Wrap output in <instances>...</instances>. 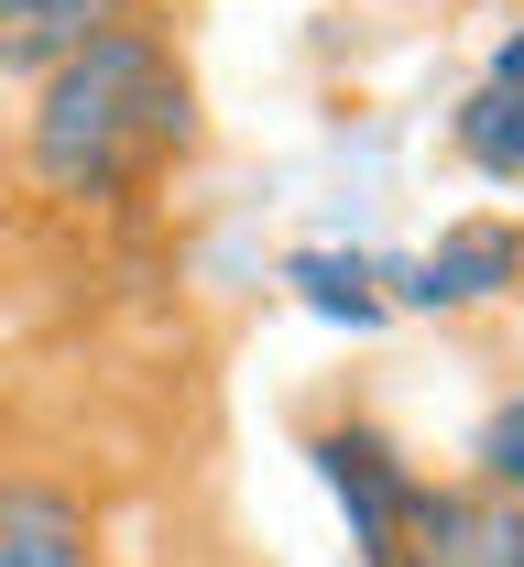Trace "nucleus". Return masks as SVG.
Returning a JSON list of instances; mask_svg holds the SVG:
<instances>
[{
	"label": "nucleus",
	"instance_id": "3",
	"mask_svg": "<svg viewBox=\"0 0 524 567\" xmlns=\"http://www.w3.org/2000/svg\"><path fill=\"white\" fill-rule=\"evenodd\" d=\"M306 458H317V481H328V502H339L361 567H393L404 524H415V492H427V470L404 458V436L372 425V415H317L306 425Z\"/></svg>",
	"mask_w": 524,
	"mask_h": 567
},
{
	"label": "nucleus",
	"instance_id": "4",
	"mask_svg": "<svg viewBox=\"0 0 524 567\" xmlns=\"http://www.w3.org/2000/svg\"><path fill=\"white\" fill-rule=\"evenodd\" d=\"M524 295V218L470 208L449 218L415 262H393V306H427V317H470V306H503Z\"/></svg>",
	"mask_w": 524,
	"mask_h": 567
},
{
	"label": "nucleus",
	"instance_id": "7",
	"mask_svg": "<svg viewBox=\"0 0 524 567\" xmlns=\"http://www.w3.org/2000/svg\"><path fill=\"white\" fill-rule=\"evenodd\" d=\"M132 0H0V87H33L55 76L76 44H99Z\"/></svg>",
	"mask_w": 524,
	"mask_h": 567
},
{
	"label": "nucleus",
	"instance_id": "6",
	"mask_svg": "<svg viewBox=\"0 0 524 567\" xmlns=\"http://www.w3.org/2000/svg\"><path fill=\"white\" fill-rule=\"evenodd\" d=\"M449 142H459V164H470L481 186H524V33L492 55V76L459 99Z\"/></svg>",
	"mask_w": 524,
	"mask_h": 567
},
{
	"label": "nucleus",
	"instance_id": "8",
	"mask_svg": "<svg viewBox=\"0 0 524 567\" xmlns=\"http://www.w3.org/2000/svg\"><path fill=\"white\" fill-rule=\"evenodd\" d=\"M285 284L317 317H339V328H382L393 317V262H372V251H296Z\"/></svg>",
	"mask_w": 524,
	"mask_h": 567
},
{
	"label": "nucleus",
	"instance_id": "5",
	"mask_svg": "<svg viewBox=\"0 0 524 567\" xmlns=\"http://www.w3.org/2000/svg\"><path fill=\"white\" fill-rule=\"evenodd\" d=\"M393 567H524V502L503 492V481H481V470L427 481Z\"/></svg>",
	"mask_w": 524,
	"mask_h": 567
},
{
	"label": "nucleus",
	"instance_id": "9",
	"mask_svg": "<svg viewBox=\"0 0 524 567\" xmlns=\"http://www.w3.org/2000/svg\"><path fill=\"white\" fill-rule=\"evenodd\" d=\"M470 470H481V481H503V492L524 502V393H514V404H492L481 447H470Z\"/></svg>",
	"mask_w": 524,
	"mask_h": 567
},
{
	"label": "nucleus",
	"instance_id": "1",
	"mask_svg": "<svg viewBox=\"0 0 524 567\" xmlns=\"http://www.w3.org/2000/svg\"><path fill=\"white\" fill-rule=\"evenodd\" d=\"M208 153V87L175 0H132L99 44L22 87L0 132V197L22 229L66 251H121L175 208V186Z\"/></svg>",
	"mask_w": 524,
	"mask_h": 567
},
{
	"label": "nucleus",
	"instance_id": "2",
	"mask_svg": "<svg viewBox=\"0 0 524 567\" xmlns=\"http://www.w3.org/2000/svg\"><path fill=\"white\" fill-rule=\"evenodd\" d=\"M0 567H132L121 470L76 436H0Z\"/></svg>",
	"mask_w": 524,
	"mask_h": 567
}]
</instances>
